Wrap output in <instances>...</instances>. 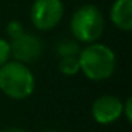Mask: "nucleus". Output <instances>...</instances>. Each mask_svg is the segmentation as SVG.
<instances>
[{
	"label": "nucleus",
	"instance_id": "f257e3e1",
	"mask_svg": "<svg viewBox=\"0 0 132 132\" xmlns=\"http://www.w3.org/2000/svg\"><path fill=\"white\" fill-rule=\"evenodd\" d=\"M78 61L80 72L94 82L109 80L117 68V55L114 50L100 41L85 44L78 53Z\"/></svg>",
	"mask_w": 132,
	"mask_h": 132
},
{
	"label": "nucleus",
	"instance_id": "4468645a",
	"mask_svg": "<svg viewBox=\"0 0 132 132\" xmlns=\"http://www.w3.org/2000/svg\"><path fill=\"white\" fill-rule=\"evenodd\" d=\"M44 132H57V131H54V129H47V131H44Z\"/></svg>",
	"mask_w": 132,
	"mask_h": 132
},
{
	"label": "nucleus",
	"instance_id": "f03ea898",
	"mask_svg": "<svg viewBox=\"0 0 132 132\" xmlns=\"http://www.w3.org/2000/svg\"><path fill=\"white\" fill-rule=\"evenodd\" d=\"M36 77L29 65L9 60L0 67V91L10 100L21 101L34 92Z\"/></svg>",
	"mask_w": 132,
	"mask_h": 132
},
{
	"label": "nucleus",
	"instance_id": "ddd939ff",
	"mask_svg": "<svg viewBox=\"0 0 132 132\" xmlns=\"http://www.w3.org/2000/svg\"><path fill=\"white\" fill-rule=\"evenodd\" d=\"M0 132H27V131L23 128H19V126H7V128L2 129Z\"/></svg>",
	"mask_w": 132,
	"mask_h": 132
},
{
	"label": "nucleus",
	"instance_id": "20e7f679",
	"mask_svg": "<svg viewBox=\"0 0 132 132\" xmlns=\"http://www.w3.org/2000/svg\"><path fill=\"white\" fill-rule=\"evenodd\" d=\"M64 17L63 0H34L30 7V21L38 31H50Z\"/></svg>",
	"mask_w": 132,
	"mask_h": 132
},
{
	"label": "nucleus",
	"instance_id": "9b49d317",
	"mask_svg": "<svg viewBox=\"0 0 132 132\" xmlns=\"http://www.w3.org/2000/svg\"><path fill=\"white\" fill-rule=\"evenodd\" d=\"M9 60H12V53H10V41L6 38L0 37V67L6 64Z\"/></svg>",
	"mask_w": 132,
	"mask_h": 132
},
{
	"label": "nucleus",
	"instance_id": "6e6552de",
	"mask_svg": "<svg viewBox=\"0 0 132 132\" xmlns=\"http://www.w3.org/2000/svg\"><path fill=\"white\" fill-rule=\"evenodd\" d=\"M58 71L63 75L71 77L80 72V61L78 55H68V57H60L58 60Z\"/></svg>",
	"mask_w": 132,
	"mask_h": 132
},
{
	"label": "nucleus",
	"instance_id": "f8f14e48",
	"mask_svg": "<svg viewBox=\"0 0 132 132\" xmlns=\"http://www.w3.org/2000/svg\"><path fill=\"white\" fill-rule=\"evenodd\" d=\"M122 117H125L126 122L131 123L132 122V98L128 97L123 101V106H122Z\"/></svg>",
	"mask_w": 132,
	"mask_h": 132
},
{
	"label": "nucleus",
	"instance_id": "39448f33",
	"mask_svg": "<svg viewBox=\"0 0 132 132\" xmlns=\"http://www.w3.org/2000/svg\"><path fill=\"white\" fill-rule=\"evenodd\" d=\"M44 50V43L38 36L24 31L17 38L10 40L12 58L20 63H34L41 57Z\"/></svg>",
	"mask_w": 132,
	"mask_h": 132
},
{
	"label": "nucleus",
	"instance_id": "1a4fd4ad",
	"mask_svg": "<svg viewBox=\"0 0 132 132\" xmlns=\"http://www.w3.org/2000/svg\"><path fill=\"white\" fill-rule=\"evenodd\" d=\"M81 47L80 43L74 38H64L60 40L55 46V53L58 57H68V55H78Z\"/></svg>",
	"mask_w": 132,
	"mask_h": 132
},
{
	"label": "nucleus",
	"instance_id": "423d86ee",
	"mask_svg": "<svg viewBox=\"0 0 132 132\" xmlns=\"http://www.w3.org/2000/svg\"><path fill=\"white\" fill-rule=\"evenodd\" d=\"M123 102L111 94H104L95 98L91 105V115L100 125H111L122 117Z\"/></svg>",
	"mask_w": 132,
	"mask_h": 132
},
{
	"label": "nucleus",
	"instance_id": "9d476101",
	"mask_svg": "<svg viewBox=\"0 0 132 132\" xmlns=\"http://www.w3.org/2000/svg\"><path fill=\"white\" fill-rule=\"evenodd\" d=\"M24 31H26V29H24L23 23H21L20 20H12V21H9L7 26H6V33L10 37V40L17 38L19 36H21Z\"/></svg>",
	"mask_w": 132,
	"mask_h": 132
},
{
	"label": "nucleus",
	"instance_id": "7ed1b4c3",
	"mask_svg": "<svg viewBox=\"0 0 132 132\" xmlns=\"http://www.w3.org/2000/svg\"><path fill=\"white\" fill-rule=\"evenodd\" d=\"M105 20L100 7L95 4H82L71 16L70 31L80 44H91L102 37Z\"/></svg>",
	"mask_w": 132,
	"mask_h": 132
},
{
	"label": "nucleus",
	"instance_id": "0eeeda50",
	"mask_svg": "<svg viewBox=\"0 0 132 132\" xmlns=\"http://www.w3.org/2000/svg\"><path fill=\"white\" fill-rule=\"evenodd\" d=\"M109 20L121 31H131L132 0H115L109 10Z\"/></svg>",
	"mask_w": 132,
	"mask_h": 132
}]
</instances>
